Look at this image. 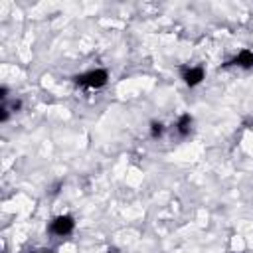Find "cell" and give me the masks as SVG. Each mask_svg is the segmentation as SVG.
<instances>
[{
    "mask_svg": "<svg viewBox=\"0 0 253 253\" xmlns=\"http://www.w3.org/2000/svg\"><path fill=\"white\" fill-rule=\"evenodd\" d=\"M107 81H109V73L105 69H91V71L75 77V83L81 87H87V89H99Z\"/></svg>",
    "mask_w": 253,
    "mask_h": 253,
    "instance_id": "6da1fadb",
    "label": "cell"
},
{
    "mask_svg": "<svg viewBox=\"0 0 253 253\" xmlns=\"http://www.w3.org/2000/svg\"><path fill=\"white\" fill-rule=\"evenodd\" d=\"M73 229H75V219H73L69 213L57 215V217L51 221V233H55V235H59V237L69 235Z\"/></svg>",
    "mask_w": 253,
    "mask_h": 253,
    "instance_id": "7a4b0ae2",
    "label": "cell"
},
{
    "mask_svg": "<svg viewBox=\"0 0 253 253\" xmlns=\"http://www.w3.org/2000/svg\"><path fill=\"white\" fill-rule=\"evenodd\" d=\"M204 77H206V73H204L202 67H188V69L182 73V79H184V83H186L188 87L200 85V83L204 81Z\"/></svg>",
    "mask_w": 253,
    "mask_h": 253,
    "instance_id": "3957f363",
    "label": "cell"
},
{
    "mask_svg": "<svg viewBox=\"0 0 253 253\" xmlns=\"http://www.w3.org/2000/svg\"><path fill=\"white\" fill-rule=\"evenodd\" d=\"M233 63L239 65V67H243V69H251V67H253V51H251V49H241V51L235 55Z\"/></svg>",
    "mask_w": 253,
    "mask_h": 253,
    "instance_id": "277c9868",
    "label": "cell"
},
{
    "mask_svg": "<svg viewBox=\"0 0 253 253\" xmlns=\"http://www.w3.org/2000/svg\"><path fill=\"white\" fill-rule=\"evenodd\" d=\"M192 117L186 113V115H182L180 119H178V123H176V130H178V134L180 136H188L190 134V130H192Z\"/></svg>",
    "mask_w": 253,
    "mask_h": 253,
    "instance_id": "5b68a950",
    "label": "cell"
},
{
    "mask_svg": "<svg viewBox=\"0 0 253 253\" xmlns=\"http://www.w3.org/2000/svg\"><path fill=\"white\" fill-rule=\"evenodd\" d=\"M162 132H164V125H162V123H152V125H150V136H152V138L162 136Z\"/></svg>",
    "mask_w": 253,
    "mask_h": 253,
    "instance_id": "8992f818",
    "label": "cell"
},
{
    "mask_svg": "<svg viewBox=\"0 0 253 253\" xmlns=\"http://www.w3.org/2000/svg\"><path fill=\"white\" fill-rule=\"evenodd\" d=\"M0 121H2V123H6V121H8V109H6V107H2V109H0Z\"/></svg>",
    "mask_w": 253,
    "mask_h": 253,
    "instance_id": "52a82bcc",
    "label": "cell"
},
{
    "mask_svg": "<svg viewBox=\"0 0 253 253\" xmlns=\"http://www.w3.org/2000/svg\"><path fill=\"white\" fill-rule=\"evenodd\" d=\"M0 97H2V99L8 97V87H0Z\"/></svg>",
    "mask_w": 253,
    "mask_h": 253,
    "instance_id": "ba28073f",
    "label": "cell"
},
{
    "mask_svg": "<svg viewBox=\"0 0 253 253\" xmlns=\"http://www.w3.org/2000/svg\"><path fill=\"white\" fill-rule=\"evenodd\" d=\"M20 107H22V101H20V99H18V101H14V103H12V109H14V111H18V109H20Z\"/></svg>",
    "mask_w": 253,
    "mask_h": 253,
    "instance_id": "9c48e42d",
    "label": "cell"
}]
</instances>
